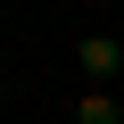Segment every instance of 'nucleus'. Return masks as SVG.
Here are the masks:
<instances>
[{"label":"nucleus","instance_id":"f257e3e1","mask_svg":"<svg viewBox=\"0 0 124 124\" xmlns=\"http://www.w3.org/2000/svg\"><path fill=\"white\" fill-rule=\"evenodd\" d=\"M75 66H83L91 91H108V83L124 75V41H116V33H83V41H75Z\"/></svg>","mask_w":124,"mask_h":124},{"label":"nucleus","instance_id":"f03ea898","mask_svg":"<svg viewBox=\"0 0 124 124\" xmlns=\"http://www.w3.org/2000/svg\"><path fill=\"white\" fill-rule=\"evenodd\" d=\"M75 124H124L116 91H83V99H75Z\"/></svg>","mask_w":124,"mask_h":124},{"label":"nucleus","instance_id":"7ed1b4c3","mask_svg":"<svg viewBox=\"0 0 124 124\" xmlns=\"http://www.w3.org/2000/svg\"><path fill=\"white\" fill-rule=\"evenodd\" d=\"M0 91H8V75H0Z\"/></svg>","mask_w":124,"mask_h":124}]
</instances>
